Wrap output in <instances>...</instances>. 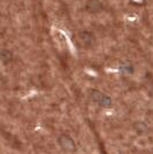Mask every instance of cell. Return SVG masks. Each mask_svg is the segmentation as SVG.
<instances>
[{
  "label": "cell",
  "mask_w": 153,
  "mask_h": 154,
  "mask_svg": "<svg viewBox=\"0 0 153 154\" xmlns=\"http://www.w3.org/2000/svg\"><path fill=\"white\" fill-rule=\"evenodd\" d=\"M59 143L62 146V148H64V151H67V152H71V151L75 149V143L68 135L61 136L60 139H59Z\"/></svg>",
  "instance_id": "obj_2"
},
{
  "label": "cell",
  "mask_w": 153,
  "mask_h": 154,
  "mask_svg": "<svg viewBox=\"0 0 153 154\" xmlns=\"http://www.w3.org/2000/svg\"><path fill=\"white\" fill-rule=\"evenodd\" d=\"M120 70H121L122 72H126V74H131V72L134 71V69H133L131 66H123V67L120 68Z\"/></svg>",
  "instance_id": "obj_4"
},
{
  "label": "cell",
  "mask_w": 153,
  "mask_h": 154,
  "mask_svg": "<svg viewBox=\"0 0 153 154\" xmlns=\"http://www.w3.org/2000/svg\"><path fill=\"white\" fill-rule=\"evenodd\" d=\"M91 94V99L97 103L98 105H100L102 107H109L111 103H112V99L108 96H106L105 93H102L98 90H92L90 92Z\"/></svg>",
  "instance_id": "obj_1"
},
{
  "label": "cell",
  "mask_w": 153,
  "mask_h": 154,
  "mask_svg": "<svg viewBox=\"0 0 153 154\" xmlns=\"http://www.w3.org/2000/svg\"><path fill=\"white\" fill-rule=\"evenodd\" d=\"M1 59H2L4 62L11 61V59H12V53L9 51H7V50H2V51H1Z\"/></svg>",
  "instance_id": "obj_3"
}]
</instances>
